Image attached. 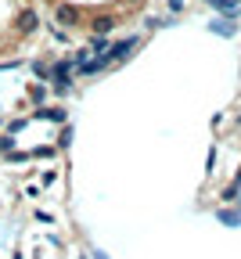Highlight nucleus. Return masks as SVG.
I'll list each match as a JSON object with an SVG mask.
<instances>
[{"instance_id":"1","label":"nucleus","mask_w":241,"mask_h":259,"mask_svg":"<svg viewBox=\"0 0 241 259\" xmlns=\"http://www.w3.org/2000/svg\"><path fill=\"white\" fill-rule=\"evenodd\" d=\"M141 4V0H40L47 18L65 32L79 36H108V32Z\"/></svg>"},{"instance_id":"2","label":"nucleus","mask_w":241,"mask_h":259,"mask_svg":"<svg viewBox=\"0 0 241 259\" xmlns=\"http://www.w3.org/2000/svg\"><path fill=\"white\" fill-rule=\"evenodd\" d=\"M40 32V0H0V61H15Z\"/></svg>"}]
</instances>
